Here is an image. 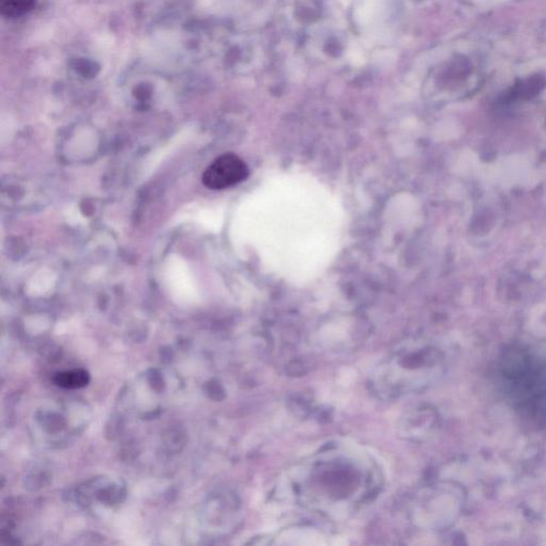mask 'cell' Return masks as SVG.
Wrapping results in <instances>:
<instances>
[{
    "label": "cell",
    "mask_w": 546,
    "mask_h": 546,
    "mask_svg": "<svg viewBox=\"0 0 546 546\" xmlns=\"http://www.w3.org/2000/svg\"><path fill=\"white\" fill-rule=\"evenodd\" d=\"M288 489L307 509L343 518L380 492L382 475L372 456L349 445H328L290 470Z\"/></svg>",
    "instance_id": "obj_1"
},
{
    "label": "cell",
    "mask_w": 546,
    "mask_h": 546,
    "mask_svg": "<svg viewBox=\"0 0 546 546\" xmlns=\"http://www.w3.org/2000/svg\"><path fill=\"white\" fill-rule=\"evenodd\" d=\"M434 352L425 346H397L379 363L370 376L372 394L394 400L418 392L432 378Z\"/></svg>",
    "instance_id": "obj_2"
},
{
    "label": "cell",
    "mask_w": 546,
    "mask_h": 546,
    "mask_svg": "<svg viewBox=\"0 0 546 546\" xmlns=\"http://www.w3.org/2000/svg\"><path fill=\"white\" fill-rule=\"evenodd\" d=\"M504 366L503 376L508 391L520 409L530 411L533 418H546V372L528 355L516 352L509 355Z\"/></svg>",
    "instance_id": "obj_3"
},
{
    "label": "cell",
    "mask_w": 546,
    "mask_h": 546,
    "mask_svg": "<svg viewBox=\"0 0 546 546\" xmlns=\"http://www.w3.org/2000/svg\"><path fill=\"white\" fill-rule=\"evenodd\" d=\"M249 177L247 163L237 155L218 157L203 173V184L211 190H222L242 183Z\"/></svg>",
    "instance_id": "obj_4"
},
{
    "label": "cell",
    "mask_w": 546,
    "mask_h": 546,
    "mask_svg": "<svg viewBox=\"0 0 546 546\" xmlns=\"http://www.w3.org/2000/svg\"><path fill=\"white\" fill-rule=\"evenodd\" d=\"M37 0H0V13L6 18L26 16L35 8Z\"/></svg>",
    "instance_id": "obj_5"
},
{
    "label": "cell",
    "mask_w": 546,
    "mask_h": 546,
    "mask_svg": "<svg viewBox=\"0 0 546 546\" xmlns=\"http://www.w3.org/2000/svg\"><path fill=\"white\" fill-rule=\"evenodd\" d=\"M54 382L64 388H81L89 382V374L83 369L60 372L54 376Z\"/></svg>",
    "instance_id": "obj_6"
},
{
    "label": "cell",
    "mask_w": 546,
    "mask_h": 546,
    "mask_svg": "<svg viewBox=\"0 0 546 546\" xmlns=\"http://www.w3.org/2000/svg\"><path fill=\"white\" fill-rule=\"evenodd\" d=\"M74 69L83 77H94L98 71V66L94 62L87 59L77 60L75 62Z\"/></svg>",
    "instance_id": "obj_7"
}]
</instances>
